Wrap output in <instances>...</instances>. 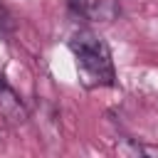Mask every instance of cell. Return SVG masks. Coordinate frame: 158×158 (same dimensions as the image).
<instances>
[{
	"label": "cell",
	"mask_w": 158,
	"mask_h": 158,
	"mask_svg": "<svg viewBox=\"0 0 158 158\" xmlns=\"http://www.w3.org/2000/svg\"><path fill=\"white\" fill-rule=\"evenodd\" d=\"M69 49L77 57L79 79L84 81V86H114L116 84L111 52L99 35L89 30H79L69 40Z\"/></svg>",
	"instance_id": "cell-1"
},
{
	"label": "cell",
	"mask_w": 158,
	"mask_h": 158,
	"mask_svg": "<svg viewBox=\"0 0 158 158\" xmlns=\"http://www.w3.org/2000/svg\"><path fill=\"white\" fill-rule=\"evenodd\" d=\"M0 114L10 123H25L27 121V109H25L22 99L15 94V89L5 81V77H0Z\"/></svg>",
	"instance_id": "cell-2"
},
{
	"label": "cell",
	"mask_w": 158,
	"mask_h": 158,
	"mask_svg": "<svg viewBox=\"0 0 158 158\" xmlns=\"http://www.w3.org/2000/svg\"><path fill=\"white\" fill-rule=\"evenodd\" d=\"M69 7L77 15L86 17V20H104V22H109L116 15V5L111 0H69Z\"/></svg>",
	"instance_id": "cell-3"
},
{
	"label": "cell",
	"mask_w": 158,
	"mask_h": 158,
	"mask_svg": "<svg viewBox=\"0 0 158 158\" xmlns=\"http://www.w3.org/2000/svg\"><path fill=\"white\" fill-rule=\"evenodd\" d=\"M121 151H131L136 156H158V146H141V143H133V146L121 148Z\"/></svg>",
	"instance_id": "cell-4"
},
{
	"label": "cell",
	"mask_w": 158,
	"mask_h": 158,
	"mask_svg": "<svg viewBox=\"0 0 158 158\" xmlns=\"http://www.w3.org/2000/svg\"><path fill=\"white\" fill-rule=\"evenodd\" d=\"M5 27H10V17H7V12L0 7V30H5Z\"/></svg>",
	"instance_id": "cell-5"
}]
</instances>
